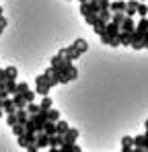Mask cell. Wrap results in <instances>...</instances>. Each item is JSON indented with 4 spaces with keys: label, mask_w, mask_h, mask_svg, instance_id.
<instances>
[{
    "label": "cell",
    "mask_w": 148,
    "mask_h": 152,
    "mask_svg": "<svg viewBox=\"0 0 148 152\" xmlns=\"http://www.w3.org/2000/svg\"><path fill=\"white\" fill-rule=\"evenodd\" d=\"M140 2H148V0H140Z\"/></svg>",
    "instance_id": "cell-43"
},
{
    "label": "cell",
    "mask_w": 148,
    "mask_h": 152,
    "mask_svg": "<svg viewBox=\"0 0 148 152\" xmlns=\"http://www.w3.org/2000/svg\"><path fill=\"white\" fill-rule=\"evenodd\" d=\"M78 2H80V4H82V2H89V0H78Z\"/></svg>",
    "instance_id": "cell-41"
},
{
    "label": "cell",
    "mask_w": 148,
    "mask_h": 152,
    "mask_svg": "<svg viewBox=\"0 0 148 152\" xmlns=\"http://www.w3.org/2000/svg\"><path fill=\"white\" fill-rule=\"evenodd\" d=\"M60 152H82V148L76 146V144H62L60 146Z\"/></svg>",
    "instance_id": "cell-18"
},
{
    "label": "cell",
    "mask_w": 148,
    "mask_h": 152,
    "mask_svg": "<svg viewBox=\"0 0 148 152\" xmlns=\"http://www.w3.org/2000/svg\"><path fill=\"white\" fill-rule=\"evenodd\" d=\"M17 119H19V124H27V119H29V113H27V109H17Z\"/></svg>",
    "instance_id": "cell-21"
},
{
    "label": "cell",
    "mask_w": 148,
    "mask_h": 152,
    "mask_svg": "<svg viewBox=\"0 0 148 152\" xmlns=\"http://www.w3.org/2000/svg\"><path fill=\"white\" fill-rule=\"evenodd\" d=\"M39 111H41L39 105H35V103H29V105H27V113H29V115H37Z\"/></svg>",
    "instance_id": "cell-32"
},
{
    "label": "cell",
    "mask_w": 148,
    "mask_h": 152,
    "mask_svg": "<svg viewBox=\"0 0 148 152\" xmlns=\"http://www.w3.org/2000/svg\"><path fill=\"white\" fill-rule=\"evenodd\" d=\"M119 29L125 31V33H134V31H136V23H134V19H132V17H125Z\"/></svg>",
    "instance_id": "cell-9"
},
{
    "label": "cell",
    "mask_w": 148,
    "mask_h": 152,
    "mask_svg": "<svg viewBox=\"0 0 148 152\" xmlns=\"http://www.w3.org/2000/svg\"><path fill=\"white\" fill-rule=\"evenodd\" d=\"M27 91H29V84L27 82H17V93L15 95H25Z\"/></svg>",
    "instance_id": "cell-30"
},
{
    "label": "cell",
    "mask_w": 148,
    "mask_h": 152,
    "mask_svg": "<svg viewBox=\"0 0 148 152\" xmlns=\"http://www.w3.org/2000/svg\"><path fill=\"white\" fill-rule=\"evenodd\" d=\"M48 121H51V124H58L60 121V111L58 109H49L48 111Z\"/></svg>",
    "instance_id": "cell-19"
},
{
    "label": "cell",
    "mask_w": 148,
    "mask_h": 152,
    "mask_svg": "<svg viewBox=\"0 0 148 152\" xmlns=\"http://www.w3.org/2000/svg\"><path fill=\"white\" fill-rule=\"evenodd\" d=\"M25 132H27V129H25V124H17V126H12V134H15L17 138H21Z\"/></svg>",
    "instance_id": "cell-25"
},
{
    "label": "cell",
    "mask_w": 148,
    "mask_h": 152,
    "mask_svg": "<svg viewBox=\"0 0 148 152\" xmlns=\"http://www.w3.org/2000/svg\"><path fill=\"white\" fill-rule=\"evenodd\" d=\"M93 29H95V33H97L99 37H101V35L105 33V29H107V23H103V21H97V25L93 27Z\"/></svg>",
    "instance_id": "cell-27"
},
{
    "label": "cell",
    "mask_w": 148,
    "mask_h": 152,
    "mask_svg": "<svg viewBox=\"0 0 148 152\" xmlns=\"http://www.w3.org/2000/svg\"><path fill=\"white\" fill-rule=\"evenodd\" d=\"M49 88H51V84H49V76L45 74V72L35 78V93H37L39 97H48Z\"/></svg>",
    "instance_id": "cell-1"
},
{
    "label": "cell",
    "mask_w": 148,
    "mask_h": 152,
    "mask_svg": "<svg viewBox=\"0 0 148 152\" xmlns=\"http://www.w3.org/2000/svg\"><path fill=\"white\" fill-rule=\"evenodd\" d=\"M8 91H6V82H0V99H6Z\"/></svg>",
    "instance_id": "cell-35"
},
{
    "label": "cell",
    "mask_w": 148,
    "mask_h": 152,
    "mask_svg": "<svg viewBox=\"0 0 148 152\" xmlns=\"http://www.w3.org/2000/svg\"><path fill=\"white\" fill-rule=\"evenodd\" d=\"M51 99L49 97H41V105H39V109H43V111H48V109H51Z\"/></svg>",
    "instance_id": "cell-29"
},
{
    "label": "cell",
    "mask_w": 148,
    "mask_h": 152,
    "mask_svg": "<svg viewBox=\"0 0 148 152\" xmlns=\"http://www.w3.org/2000/svg\"><path fill=\"white\" fill-rule=\"evenodd\" d=\"M132 150H134V138H130V136L122 138V152H132Z\"/></svg>",
    "instance_id": "cell-12"
},
{
    "label": "cell",
    "mask_w": 148,
    "mask_h": 152,
    "mask_svg": "<svg viewBox=\"0 0 148 152\" xmlns=\"http://www.w3.org/2000/svg\"><path fill=\"white\" fill-rule=\"evenodd\" d=\"M99 21L111 23V10H101V12H99Z\"/></svg>",
    "instance_id": "cell-28"
},
{
    "label": "cell",
    "mask_w": 148,
    "mask_h": 152,
    "mask_svg": "<svg viewBox=\"0 0 148 152\" xmlns=\"http://www.w3.org/2000/svg\"><path fill=\"white\" fill-rule=\"evenodd\" d=\"M43 134H48V136H56V124L45 121V126H43Z\"/></svg>",
    "instance_id": "cell-24"
},
{
    "label": "cell",
    "mask_w": 148,
    "mask_h": 152,
    "mask_svg": "<svg viewBox=\"0 0 148 152\" xmlns=\"http://www.w3.org/2000/svg\"><path fill=\"white\" fill-rule=\"evenodd\" d=\"M138 15H140V19H146V15H148V4L146 2H140V4H138Z\"/></svg>",
    "instance_id": "cell-26"
},
{
    "label": "cell",
    "mask_w": 148,
    "mask_h": 152,
    "mask_svg": "<svg viewBox=\"0 0 148 152\" xmlns=\"http://www.w3.org/2000/svg\"><path fill=\"white\" fill-rule=\"evenodd\" d=\"M74 45L78 48V51H80V53H86V50H89V43H86L84 39H76V41H74Z\"/></svg>",
    "instance_id": "cell-23"
},
{
    "label": "cell",
    "mask_w": 148,
    "mask_h": 152,
    "mask_svg": "<svg viewBox=\"0 0 148 152\" xmlns=\"http://www.w3.org/2000/svg\"><path fill=\"white\" fill-rule=\"evenodd\" d=\"M62 53H64V58H66L68 62H74V60H78V58L82 56L74 43H72V45H68V48H64V50H62Z\"/></svg>",
    "instance_id": "cell-3"
},
{
    "label": "cell",
    "mask_w": 148,
    "mask_h": 152,
    "mask_svg": "<svg viewBox=\"0 0 148 152\" xmlns=\"http://www.w3.org/2000/svg\"><path fill=\"white\" fill-rule=\"evenodd\" d=\"M64 144V136L56 134V136H49V148H60Z\"/></svg>",
    "instance_id": "cell-13"
},
{
    "label": "cell",
    "mask_w": 148,
    "mask_h": 152,
    "mask_svg": "<svg viewBox=\"0 0 148 152\" xmlns=\"http://www.w3.org/2000/svg\"><path fill=\"white\" fill-rule=\"evenodd\" d=\"M68 129H70V126H68L66 121H58V124H56V134H60V136H64Z\"/></svg>",
    "instance_id": "cell-22"
},
{
    "label": "cell",
    "mask_w": 148,
    "mask_h": 152,
    "mask_svg": "<svg viewBox=\"0 0 148 152\" xmlns=\"http://www.w3.org/2000/svg\"><path fill=\"white\" fill-rule=\"evenodd\" d=\"M6 91H8V95H15L17 93V80H6Z\"/></svg>",
    "instance_id": "cell-31"
},
{
    "label": "cell",
    "mask_w": 148,
    "mask_h": 152,
    "mask_svg": "<svg viewBox=\"0 0 148 152\" xmlns=\"http://www.w3.org/2000/svg\"><path fill=\"white\" fill-rule=\"evenodd\" d=\"M136 31H138L140 35H144V33H148V19H140V23L136 25Z\"/></svg>",
    "instance_id": "cell-20"
},
{
    "label": "cell",
    "mask_w": 148,
    "mask_h": 152,
    "mask_svg": "<svg viewBox=\"0 0 148 152\" xmlns=\"http://www.w3.org/2000/svg\"><path fill=\"white\" fill-rule=\"evenodd\" d=\"M76 140H78V129L76 127H70L64 134V144H76Z\"/></svg>",
    "instance_id": "cell-8"
},
{
    "label": "cell",
    "mask_w": 148,
    "mask_h": 152,
    "mask_svg": "<svg viewBox=\"0 0 148 152\" xmlns=\"http://www.w3.org/2000/svg\"><path fill=\"white\" fill-rule=\"evenodd\" d=\"M2 111H4L6 115H10V113H17V107H15V101H12V97H6V99H2Z\"/></svg>",
    "instance_id": "cell-6"
},
{
    "label": "cell",
    "mask_w": 148,
    "mask_h": 152,
    "mask_svg": "<svg viewBox=\"0 0 148 152\" xmlns=\"http://www.w3.org/2000/svg\"><path fill=\"white\" fill-rule=\"evenodd\" d=\"M97 2H99V8L101 10H109V4H111L109 0H97Z\"/></svg>",
    "instance_id": "cell-36"
},
{
    "label": "cell",
    "mask_w": 148,
    "mask_h": 152,
    "mask_svg": "<svg viewBox=\"0 0 148 152\" xmlns=\"http://www.w3.org/2000/svg\"><path fill=\"white\" fill-rule=\"evenodd\" d=\"M119 27L115 25V23H107V29H105V35H109V37H117L119 35Z\"/></svg>",
    "instance_id": "cell-14"
},
{
    "label": "cell",
    "mask_w": 148,
    "mask_h": 152,
    "mask_svg": "<svg viewBox=\"0 0 148 152\" xmlns=\"http://www.w3.org/2000/svg\"><path fill=\"white\" fill-rule=\"evenodd\" d=\"M48 152H60V148H49Z\"/></svg>",
    "instance_id": "cell-39"
},
{
    "label": "cell",
    "mask_w": 148,
    "mask_h": 152,
    "mask_svg": "<svg viewBox=\"0 0 148 152\" xmlns=\"http://www.w3.org/2000/svg\"><path fill=\"white\" fill-rule=\"evenodd\" d=\"M144 126H146V129H148V119H146V124H144Z\"/></svg>",
    "instance_id": "cell-42"
},
{
    "label": "cell",
    "mask_w": 148,
    "mask_h": 152,
    "mask_svg": "<svg viewBox=\"0 0 148 152\" xmlns=\"http://www.w3.org/2000/svg\"><path fill=\"white\" fill-rule=\"evenodd\" d=\"M35 144H37L39 150H41V148H49V136L43 134V132H39V134L35 136Z\"/></svg>",
    "instance_id": "cell-7"
},
{
    "label": "cell",
    "mask_w": 148,
    "mask_h": 152,
    "mask_svg": "<svg viewBox=\"0 0 148 152\" xmlns=\"http://www.w3.org/2000/svg\"><path fill=\"white\" fill-rule=\"evenodd\" d=\"M80 12H82V17H89V15H99V12H101L99 2H97V0L82 2V4H80Z\"/></svg>",
    "instance_id": "cell-2"
},
{
    "label": "cell",
    "mask_w": 148,
    "mask_h": 152,
    "mask_svg": "<svg viewBox=\"0 0 148 152\" xmlns=\"http://www.w3.org/2000/svg\"><path fill=\"white\" fill-rule=\"evenodd\" d=\"M84 21H86L91 27H95V25H97V21H99V15H89V17H84Z\"/></svg>",
    "instance_id": "cell-33"
},
{
    "label": "cell",
    "mask_w": 148,
    "mask_h": 152,
    "mask_svg": "<svg viewBox=\"0 0 148 152\" xmlns=\"http://www.w3.org/2000/svg\"><path fill=\"white\" fill-rule=\"evenodd\" d=\"M4 72H6V80H17L19 70H17L15 66H6V68H4Z\"/></svg>",
    "instance_id": "cell-16"
},
{
    "label": "cell",
    "mask_w": 148,
    "mask_h": 152,
    "mask_svg": "<svg viewBox=\"0 0 148 152\" xmlns=\"http://www.w3.org/2000/svg\"><path fill=\"white\" fill-rule=\"evenodd\" d=\"M109 10L111 12H125V0H115L109 4Z\"/></svg>",
    "instance_id": "cell-10"
},
{
    "label": "cell",
    "mask_w": 148,
    "mask_h": 152,
    "mask_svg": "<svg viewBox=\"0 0 148 152\" xmlns=\"http://www.w3.org/2000/svg\"><path fill=\"white\" fill-rule=\"evenodd\" d=\"M35 136H37V134H27V132H25L21 138H17V140H19V146H21V148L33 146V144H35Z\"/></svg>",
    "instance_id": "cell-4"
},
{
    "label": "cell",
    "mask_w": 148,
    "mask_h": 152,
    "mask_svg": "<svg viewBox=\"0 0 148 152\" xmlns=\"http://www.w3.org/2000/svg\"><path fill=\"white\" fill-rule=\"evenodd\" d=\"M0 82H6V72H4V68H0Z\"/></svg>",
    "instance_id": "cell-38"
},
{
    "label": "cell",
    "mask_w": 148,
    "mask_h": 152,
    "mask_svg": "<svg viewBox=\"0 0 148 152\" xmlns=\"http://www.w3.org/2000/svg\"><path fill=\"white\" fill-rule=\"evenodd\" d=\"M138 0H125V17H136L138 15Z\"/></svg>",
    "instance_id": "cell-5"
},
{
    "label": "cell",
    "mask_w": 148,
    "mask_h": 152,
    "mask_svg": "<svg viewBox=\"0 0 148 152\" xmlns=\"http://www.w3.org/2000/svg\"><path fill=\"white\" fill-rule=\"evenodd\" d=\"M12 101H15L17 109H27V101H25L23 95H12Z\"/></svg>",
    "instance_id": "cell-15"
},
{
    "label": "cell",
    "mask_w": 148,
    "mask_h": 152,
    "mask_svg": "<svg viewBox=\"0 0 148 152\" xmlns=\"http://www.w3.org/2000/svg\"><path fill=\"white\" fill-rule=\"evenodd\" d=\"M4 29H6V19L2 17V19H0V33H4Z\"/></svg>",
    "instance_id": "cell-37"
},
{
    "label": "cell",
    "mask_w": 148,
    "mask_h": 152,
    "mask_svg": "<svg viewBox=\"0 0 148 152\" xmlns=\"http://www.w3.org/2000/svg\"><path fill=\"white\" fill-rule=\"evenodd\" d=\"M2 115H4V111H2V109H0V117H2Z\"/></svg>",
    "instance_id": "cell-40"
},
{
    "label": "cell",
    "mask_w": 148,
    "mask_h": 152,
    "mask_svg": "<svg viewBox=\"0 0 148 152\" xmlns=\"http://www.w3.org/2000/svg\"><path fill=\"white\" fill-rule=\"evenodd\" d=\"M6 124H8L10 127H12V126H17V124H19V119H17V115H15V113H10V115H6Z\"/></svg>",
    "instance_id": "cell-34"
},
{
    "label": "cell",
    "mask_w": 148,
    "mask_h": 152,
    "mask_svg": "<svg viewBox=\"0 0 148 152\" xmlns=\"http://www.w3.org/2000/svg\"><path fill=\"white\" fill-rule=\"evenodd\" d=\"M123 19H125V12H111V23H115L117 27H122Z\"/></svg>",
    "instance_id": "cell-17"
},
{
    "label": "cell",
    "mask_w": 148,
    "mask_h": 152,
    "mask_svg": "<svg viewBox=\"0 0 148 152\" xmlns=\"http://www.w3.org/2000/svg\"><path fill=\"white\" fill-rule=\"evenodd\" d=\"M132 37L134 33H125V31H119L117 39H119V45H132Z\"/></svg>",
    "instance_id": "cell-11"
}]
</instances>
